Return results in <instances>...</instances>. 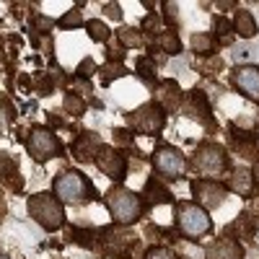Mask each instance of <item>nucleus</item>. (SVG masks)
I'll list each match as a JSON object with an SVG mask.
<instances>
[{"label":"nucleus","instance_id":"38","mask_svg":"<svg viewBox=\"0 0 259 259\" xmlns=\"http://www.w3.org/2000/svg\"><path fill=\"white\" fill-rule=\"evenodd\" d=\"M231 55H233L236 68H241V65H249V62H251V57H254V50L246 45V41H239V45H233Z\"/></svg>","mask_w":259,"mask_h":259},{"label":"nucleus","instance_id":"44","mask_svg":"<svg viewBox=\"0 0 259 259\" xmlns=\"http://www.w3.org/2000/svg\"><path fill=\"white\" fill-rule=\"evenodd\" d=\"M104 52H106V62H124V57H127V50L119 41H109Z\"/></svg>","mask_w":259,"mask_h":259},{"label":"nucleus","instance_id":"28","mask_svg":"<svg viewBox=\"0 0 259 259\" xmlns=\"http://www.w3.org/2000/svg\"><path fill=\"white\" fill-rule=\"evenodd\" d=\"M80 8H83V3H78V6H75V8H70V11H65V13L55 21V26H57V29H62V31H70V29H85V18H83Z\"/></svg>","mask_w":259,"mask_h":259},{"label":"nucleus","instance_id":"34","mask_svg":"<svg viewBox=\"0 0 259 259\" xmlns=\"http://www.w3.org/2000/svg\"><path fill=\"white\" fill-rule=\"evenodd\" d=\"M156 70H158L156 62L150 60L148 55H140V57L135 60V75L143 78L145 83H158V80H156Z\"/></svg>","mask_w":259,"mask_h":259},{"label":"nucleus","instance_id":"15","mask_svg":"<svg viewBox=\"0 0 259 259\" xmlns=\"http://www.w3.org/2000/svg\"><path fill=\"white\" fill-rule=\"evenodd\" d=\"M244 244L233 236H221L205 246V259H244Z\"/></svg>","mask_w":259,"mask_h":259},{"label":"nucleus","instance_id":"10","mask_svg":"<svg viewBox=\"0 0 259 259\" xmlns=\"http://www.w3.org/2000/svg\"><path fill=\"white\" fill-rule=\"evenodd\" d=\"M189 189H192L194 202H197L200 207H205V210H212V207L223 205L226 197H228V184H223L218 179H192Z\"/></svg>","mask_w":259,"mask_h":259},{"label":"nucleus","instance_id":"42","mask_svg":"<svg viewBox=\"0 0 259 259\" xmlns=\"http://www.w3.org/2000/svg\"><path fill=\"white\" fill-rule=\"evenodd\" d=\"M96 73H99L96 62H94L91 57H83V60H80V65L75 68V80H91Z\"/></svg>","mask_w":259,"mask_h":259},{"label":"nucleus","instance_id":"14","mask_svg":"<svg viewBox=\"0 0 259 259\" xmlns=\"http://www.w3.org/2000/svg\"><path fill=\"white\" fill-rule=\"evenodd\" d=\"M101 145H104V143H101L99 133H94V130H80V133L73 138V143H70V153H73V158L80 161V163H91V161L96 158V153H99Z\"/></svg>","mask_w":259,"mask_h":259},{"label":"nucleus","instance_id":"22","mask_svg":"<svg viewBox=\"0 0 259 259\" xmlns=\"http://www.w3.org/2000/svg\"><path fill=\"white\" fill-rule=\"evenodd\" d=\"M231 21H233V34H239V36H244V39H254L256 31H259L256 18H254L251 11H246V8H236V13H233Z\"/></svg>","mask_w":259,"mask_h":259},{"label":"nucleus","instance_id":"12","mask_svg":"<svg viewBox=\"0 0 259 259\" xmlns=\"http://www.w3.org/2000/svg\"><path fill=\"white\" fill-rule=\"evenodd\" d=\"M231 85L249 101H259V68L256 65H241L231 70Z\"/></svg>","mask_w":259,"mask_h":259},{"label":"nucleus","instance_id":"30","mask_svg":"<svg viewBox=\"0 0 259 259\" xmlns=\"http://www.w3.org/2000/svg\"><path fill=\"white\" fill-rule=\"evenodd\" d=\"M192 52L194 55H212L215 52V47H218V39H215L210 31H200V34H192Z\"/></svg>","mask_w":259,"mask_h":259},{"label":"nucleus","instance_id":"5","mask_svg":"<svg viewBox=\"0 0 259 259\" xmlns=\"http://www.w3.org/2000/svg\"><path fill=\"white\" fill-rule=\"evenodd\" d=\"M189 163L205 179L215 177L221 182L223 174H231L228 153H226V148L218 145V143H202V145H197V148H194V153H192V158H189Z\"/></svg>","mask_w":259,"mask_h":259},{"label":"nucleus","instance_id":"49","mask_svg":"<svg viewBox=\"0 0 259 259\" xmlns=\"http://www.w3.org/2000/svg\"><path fill=\"white\" fill-rule=\"evenodd\" d=\"M254 244H256V249H259V231H256V236H254Z\"/></svg>","mask_w":259,"mask_h":259},{"label":"nucleus","instance_id":"32","mask_svg":"<svg viewBox=\"0 0 259 259\" xmlns=\"http://www.w3.org/2000/svg\"><path fill=\"white\" fill-rule=\"evenodd\" d=\"M212 36L218 39V45H231L233 21L226 18V16H215V21H212Z\"/></svg>","mask_w":259,"mask_h":259},{"label":"nucleus","instance_id":"11","mask_svg":"<svg viewBox=\"0 0 259 259\" xmlns=\"http://www.w3.org/2000/svg\"><path fill=\"white\" fill-rule=\"evenodd\" d=\"M94 163L99 166V171L104 177H109L114 184H122L124 177H127V158L119 148L114 145H101L99 153L94 158Z\"/></svg>","mask_w":259,"mask_h":259},{"label":"nucleus","instance_id":"17","mask_svg":"<svg viewBox=\"0 0 259 259\" xmlns=\"http://www.w3.org/2000/svg\"><path fill=\"white\" fill-rule=\"evenodd\" d=\"M228 138H231V145L239 156H244V158H256L259 156V135L254 133V130L231 127Z\"/></svg>","mask_w":259,"mask_h":259},{"label":"nucleus","instance_id":"25","mask_svg":"<svg viewBox=\"0 0 259 259\" xmlns=\"http://www.w3.org/2000/svg\"><path fill=\"white\" fill-rule=\"evenodd\" d=\"M145 239L150 241V246H168L171 241L179 239L177 231H168L163 226H156V223H148L145 226Z\"/></svg>","mask_w":259,"mask_h":259},{"label":"nucleus","instance_id":"1","mask_svg":"<svg viewBox=\"0 0 259 259\" xmlns=\"http://www.w3.org/2000/svg\"><path fill=\"white\" fill-rule=\"evenodd\" d=\"M52 192L62 205H91L101 197L94 182L78 168H62L52 179Z\"/></svg>","mask_w":259,"mask_h":259},{"label":"nucleus","instance_id":"50","mask_svg":"<svg viewBox=\"0 0 259 259\" xmlns=\"http://www.w3.org/2000/svg\"><path fill=\"white\" fill-rule=\"evenodd\" d=\"M0 259H11V256H6V254H0Z\"/></svg>","mask_w":259,"mask_h":259},{"label":"nucleus","instance_id":"33","mask_svg":"<svg viewBox=\"0 0 259 259\" xmlns=\"http://www.w3.org/2000/svg\"><path fill=\"white\" fill-rule=\"evenodd\" d=\"M124 75H130V68H124L122 62H104L101 68H99V78H101L104 85H109L112 80L124 78Z\"/></svg>","mask_w":259,"mask_h":259},{"label":"nucleus","instance_id":"8","mask_svg":"<svg viewBox=\"0 0 259 259\" xmlns=\"http://www.w3.org/2000/svg\"><path fill=\"white\" fill-rule=\"evenodd\" d=\"M150 163H153L156 174H161L163 179H171V182H179L187 177V168H189V161L187 156L177 145L171 143H158L150 153Z\"/></svg>","mask_w":259,"mask_h":259},{"label":"nucleus","instance_id":"37","mask_svg":"<svg viewBox=\"0 0 259 259\" xmlns=\"http://www.w3.org/2000/svg\"><path fill=\"white\" fill-rule=\"evenodd\" d=\"M112 138H114V148H135V133L127 124L124 127H114Z\"/></svg>","mask_w":259,"mask_h":259},{"label":"nucleus","instance_id":"41","mask_svg":"<svg viewBox=\"0 0 259 259\" xmlns=\"http://www.w3.org/2000/svg\"><path fill=\"white\" fill-rule=\"evenodd\" d=\"M161 18H163L166 29H174L179 24V6L171 3V0H166V3L161 6Z\"/></svg>","mask_w":259,"mask_h":259},{"label":"nucleus","instance_id":"26","mask_svg":"<svg viewBox=\"0 0 259 259\" xmlns=\"http://www.w3.org/2000/svg\"><path fill=\"white\" fill-rule=\"evenodd\" d=\"M62 109H65V114H70V117H83L85 112H89V104H85V99L78 91L68 89L65 96H62Z\"/></svg>","mask_w":259,"mask_h":259},{"label":"nucleus","instance_id":"4","mask_svg":"<svg viewBox=\"0 0 259 259\" xmlns=\"http://www.w3.org/2000/svg\"><path fill=\"white\" fill-rule=\"evenodd\" d=\"M26 210L47 233H57V231L65 228V223H68L65 207L55 197V192H34L26 200Z\"/></svg>","mask_w":259,"mask_h":259},{"label":"nucleus","instance_id":"13","mask_svg":"<svg viewBox=\"0 0 259 259\" xmlns=\"http://www.w3.org/2000/svg\"><path fill=\"white\" fill-rule=\"evenodd\" d=\"M182 114H187L189 119H197V122L212 124V104H210V99L205 96L202 89H189V91L184 94Z\"/></svg>","mask_w":259,"mask_h":259},{"label":"nucleus","instance_id":"21","mask_svg":"<svg viewBox=\"0 0 259 259\" xmlns=\"http://www.w3.org/2000/svg\"><path fill=\"white\" fill-rule=\"evenodd\" d=\"M0 184H8L16 192H21V184H24V179H21V174H18L16 158H11L6 150H0Z\"/></svg>","mask_w":259,"mask_h":259},{"label":"nucleus","instance_id":"47","mask_svg":"<svg viewBox=\"0 0 259 259\" xmlns=\"http://www.w3.org/2000/svg\"><path fill=\"white\" fill-rule=\"evenodd\" d=\"M251 174H254V184H256V189H259V156L254 158V168H251Z\"/></svg>","mask_w":259,"mask_h":259},{"label":"nucleus","instance_id":"46","mask_svg":"<svg viewBox=\"0 0 259 259\" xmlns=\"http://www.w3.org/2000/svg\"><path fill=\"white\" fill-rule=\"evenodd\" d=\"M47 122H50V124H52V127H50V130H60V127H65V119H62V117H60V114H52V112H50V114H47Z\"/></svg>","mask_w":259,"mask_h":259},{"label":"nucleus","instance_id":"19","mask_svg":"<svg viewBox=\"0 0 259 259\" xmlns=\"http://www.w3.org/2000/svg\"><path fill=\"white\" fill-rule=\"evenodd\" d=\"M140 197H143V202H145L148 207H158V205H163V202H174V194H171V189H168L161 179H156V177H150V179L145 182Z\"/></svg>","mask_w":259,"mask_h":259},{"label":"nucleus","instance_id":"43","mask_svg":"<svg viewBox=\"0 0 259 259\" xmlns=\"http://www.w3.org/2000/svg\"><path fill=\"white\" fill-rule=\"evenodd\" d=\"M52 29H55V21H52V18L39 16V13L31 18V31H34V34H50Z\"/></svg>","mask_w":259,"mask_h":259},{"label":"nucleus","instance_id":"40","mask_svg":"<svg viewBox=\"0 0 259 259\" xmlns=\"http://www.w3.org/2000/svg\"><path fill=\"white\" fill-rule=\"evenodd\" d=\"M16 119V109H13V104L0 94V135H6V124Z\"/></svg>","mask_w":259,"mask_h":259},{"label":"nucleus","instance_id":"29","mask_svg":"<svg viewBox=\"0 0 259 259\" xmlns=\"http://www.w3.org/2000/svg\"><path fill=\"white\" fill-rule=\"evenodd\" d=\"M68 241L83 246V249H96L99 244V231L94 228H70L68 231Z\"/></svg>","mask_w":259,"mask_h":259},{"label":"nucleus","instance_id":"2","mask_svg":"<svg viewBox=\"0 0 259 259\" xmlns=\"http://www.w3.org/2000/svg\"><path fill=\"white\" fill-rule=\"evenodd\" d=\"M101 200H104L106 212L112 215V221L117 226H127V228L135 226L145 215V210H148V205L143 202L140 194L133 192V189H127V187H122V184L109 187Z\"/></svg>","mask_w":259,"mask_h":259},{"label":"nucleus","instance_id":"48","mask_svg":"<svg viewBox=\"0 0 259 259\" xmlns=\"http://www.w3.org/2000/svg\"><path fill=\"white\" fill-rule=\"evenodd\" d=\"M6 218V200H3V194H0V221Z\"/></svg>","mask_w":259,"mask_h":259},{"label":"nucleus","instance_id":"24","mask_svg":"<svg viewBox=\"0 0 259 259\" xmlns=\"http://www.w3.org/2000/svg\"><path fill=\"white\" fill-rule=\"evenodd\" d=\"M114 36H117V41H119L124 50H143L145 47V36L135 26H119L114 31Z\"/></svg>","mask_w":259,"mask_h":259},{"label":"nucleus","instance_id":"16","mask_svg":"<svg viewBox=\"0 0 259 259\" xmlns=\"http://www.w3.org/2000/svg\"><path fill=\"white\" fill-rule=\"evenodd\" d=\"M182 101H184V94L177 80L168 78V80L156 83V104L163 112H182Z\"/></svg>","mask_w":259,"mask_h":259},{"label":"nucleus","instance_id":"18","mask_svg":"<svg viewBox=\"0 0 259 259\" xmlns=\"http://www.w3.org/2000/svg\"><path fill=\"white\" fill-rule=\"evenodd\" d=\"M228 189H233V192L239 194V197H244V200H251L254 192H256L251 168H246V166L231 168V174H228Z\"/></svg>","mask_w":259,"mask_h":259},{"label":"nucleus","instance_id":"31","mask_svg":"<svg viewBox=\"0 0 259 259\" xmlns=\"http://www.w3.org/2000/svg\"><path fill=\"white\" fill-rule=\"evenodd\" d=\"M140 31H143V36H150V39H158L163 31H166V24H163V18H161V13H145L143 16V24H140Z\"/></svg>","mask_w":259,"mask_h":259},{"label":"nucleus","instance_id":"20","mask_svg":"<svg viewBox=\"0 0 259 259\" xmlns=\"http://www.w3.org/2000/svg\"><path fill=\"white\" fill-rule=\"evenodd\" d=\"M256 231H259V215L246 210V212H241L239 218H236V223L231 226V231L226 236H239V239H251L254 241Z\"/></svg>","mask_w":259,"mask_h":259},{"label":"nucleus","instance_id":"35","mask_svg":"<svg viewBox=\"0 0 259 259\" xmlns=\"http://www.w3.org/2000/svg\"><path fill=\"white\" fill-rule=\"evenodd\" d=\"M194 70H197L200 75H218L223 70V60L221 57H205V60H197L194 62Z\"/></svg>","mask_w":259,"mask_h":259},{"label":"nucleus","instance_id":"3","mask_svg":"<svg viewBox=\"0 0 259 259\" xmlns=\"http://www.w3.org/2000/svg\"><path fill=\"white\" fill-rule=\"evenodd\" d=\"M174 223H177V233L187 241H200L212 233L210 212L200 207L194 200H182L174 205Z\"/></svg>","mask_w":259,"mask_h":259},{"label":"nucleus","instance_id":"6","mask_svg":"<svg viewBox=\"0 0 259 259\" xmlns=\"http://www.w3.org/2000/svg\"><path fill=\"white\" fill-rule=\"evenodd\" d=\"M140 249V239L133 228L127 226H109L99 231V244L96 251L106 254V256H117V259H127L133 256V251Z\"/></svg>","mask_w":259,"mask_h":259},{"label":"nucleus","instance_id":"23","mask_svg":"<svg viewBox=\"0 0 259 259\" xmlns=\"http://www.w3.org/2000/svg\"><path fill=\"white\" fill-rule=\"evenodd\" d=\"M153 45L166 55V57H177V55H182V39H179V34H177V29H166L158 39H153Z\"/></svg>","mask_w":259,"mask_h":259},{"label":"nucleus","instance_id":"39","mask_svg":"<svg viewBox=\"0 0 259 259\" xmlns=\"http://www.w3.org/2000/svg\"><path fill=\"white\" fill-rule=\"evenodd\" d=\"M143 259H184L179 251H174L171 246H148Z\"/></svg>","mask_w":259,"mask_h":259},{"label":"nucleus","instance_id":"7","mask_svg":"<svg viewBox=\"0 0 259 259\" xmlns=\"http://www.w3.org/2000/svg\"><path fill=\"white\" fill-rule=\"evenodd\" d=\"M24 145H26V153L31 156V161H36V163H47V161L60 158V156L65 153L62 140L55 135V130L41 127V124L29 127Z\"/></svg>","mask_w":259,"mask_h":259},{"label":"nucleus","instance_id":"36","mask_svg":"<svg viewBox=\"0 0 259 259\" xmlns=\"http://www.w3.org/2000/svg\"><path fill=\"white\" fill-rule=\"evenodd\" d=\"M57 83H60V78H57V75H52V73L39 75V78L34 80V91H36L39 96H50V94H55Z\"/></svg>","mask_w":259,"mask_h":259},{"label":"nucleus","instance_id":"27","mask_svg":"<svg viewBox=\"0 0 259 259\" xmlns=\"http://www.w3.org/2000/svg\"><path fill=\"white\" fill-rule=\"evenodd\" d=\"M85 31H89V36L94 41H99V45H109L112 41V26L101 18H85Z\"/></svg>","mask_w":259,"mask_h":259},{"label":"nucleus","instance_id":"45","mask_svg":"<svg viewBox=\"0 0 259 259\" xmlns=\"http://www.w3.org/2000/svg\"><path fill=\"white\" fill-rule=\"evenodd\" d=\"M104 16L112 18L114 24H119L124 13H122V6H119V3H104Z\"/></svg>","mask_w":259,"mask_h":259},{"label":"nucleus","instance_id":"9","mask_svg":"<svg viewBox=\"0 0 259 259\" xmlns=\"http://www.w3.org/2000/svg\"><path fill=\"white\" fill-rule=\"evenodd\" d=\"M127 127L133 133H140V135H148V138H156L163 133L166 127V112L156 101H148V104H140L138 109L127 112Z\"/></svg>","mask_w":259,"mask_h":259}]
</instances>
